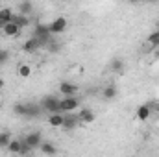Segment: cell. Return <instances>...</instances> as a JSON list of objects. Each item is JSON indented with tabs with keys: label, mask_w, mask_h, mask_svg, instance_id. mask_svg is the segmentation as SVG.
Returning a JSON list of instances; mask_svg holds the SVG:
<instances>
[{
	"label": "cell",
	"mask_w": 159,
	"mask_h": 157,
	"mask_svg": "<svg viewBox=\"0 0 159 157\" xmlns=\"http://www.w3.org/2000/svg\"><path fill=\"white\" fill-rule=\"evenodd\" d=\"M59 102H61V100H57L56 96H44V98L41 100V107L46 109L50 115H56V113H61V109H59Z\"/></svg>",
	"instance_id": "6da1fadb"
},
{
	"label": "cell",
	"mask_w": 159,
	"mask_h": 157,
	"mask_svg": "<svg viewBox=\"0 0 159 157\" xmlns=\"http://www.w3.org/2000/svg\"><path fill=\"white\" fill-rule=\"evenodd\" d=\"M50 35H52V34H50L48 26H44V24H37V26H35V32H34V39L39 41L41 46L50 43Z\"/></svg>",
	"instance_id": "7a4b0ae2"
},
{
	"label": "cell",
	"mask_w": 159,
	"mask_h": 157,
	"mask_svg": "<svg viewBox=\"0 0 159 157\" xmlns=\"http://www.w3.org/2000/svg\"><path fill=\"white\" fill-rule=\"evenodd\" d=\"M78 105H80V102H78L76 96H65V98L59 102V109H61V113H70V111H74Z\"/></svg>",
	"instance_id": "3957f363"
},
{
	"label": "cell",
	"mask_w": 159,
	"mask_h": 157,
	"mask_svg": "<svg viewBox=\"0 0 159 157\" xmlns=\"http://www.w3.org/2000/svg\"><path fill=\"white\" fill-rule=\"evenodd\" d=\"M48 30H50V34H63L65 30H67V19L65 17H57V19H54L50 24H48Z\"/></svg>",
	"instance_id": "277c9868"
},
{
	"label": "cell",
	"mask_w": 159,
	"mask_h": 157,
	"mask_svg": "<svg viewBox=\"0 0 159 157\" xmlns=\"http://www.w3.org/2000/svg\"><path fill=\"white\" fill-rule=\"evenodd\" d=\"M24 142H26L32 150H34V148H39L41 142H43V141H41V133L39 131H32V133H28L26 139H24Z\"/></svg>",
	"instance_id": "5b68a950"
},
{
	"label": "cell",
	"mask_w": 159,
	"mask_h": 157,
	"mask_svg": "<svg viewBox=\"0 0 159 157\" xmlns=\"http://www.w3.org/2000/svg\"><path fill=\"white\" fill-rule=\"evenodd\" d=\"M59 91L65 94V96H74L78 92V85L76 83H70V81H61L59 83Z\"/></svg>",
	"instance_id": "8992f818"
},
{
	"label": "cell",
	"mask_w": 159,
	"mask_h": 157,
	"mask_svg": "<svg viewBox=\"0 0 159 157\" xmlns=\"http://www.w3.org/2000/svg\"><path fill=\"white\" fill-rule=\"evenodd\" d=\"M78 124H81L80 122L78 115H65V118H63V129H67V131H70V129H74Z\"/></svg>",
	"instance_id": "52a82bcc"
},
{
	"label": "cell",
	"mask_w": 159,
	"mask_h": 157,
	"mask_svg": "<svg viewBox=\"0 0 159 157\" xmlns=\"http://www.w3.org/2000/svg\"><path fill=\"white\" fill-rule=\"evenodd\" d=\"M39 48H41V43L37 39H34V37H30V39L24 43V52L26 54H35Z\"/></svg>",
	"instance_id": "ba28073f"
},
{
	"label": "cell",
	"mask_w": 159,
	"mask_h": 157,
	"mask_svg": "<svg viewBox=\"0 0 159 157\" xmlns=\"http://www.w3.org/2000/svg\"><path fill=\"white\" fill-rule=\"evenodd\" d=\"M78 118L80 122H83V124H91V122H94V111H91V109H81L78 113Z\"/></svg>",
	"instance_id": "9c48e42d"
},
{
	"label": "cell",
	"mask_w": 159,
	"mask_h": 157,
	"mask_svg": "<svg viewBox=\"0 0 159 157\" xmlns=\"http://www.w3.org/2000/svg\"><path fill=\"white\" fill-rule=\"evenodd\" d=\"M2 32H4L7 37H15V35H19V32H20V30H19V26H17L15 22H7V24L4 26V30H2Z\"/></svg>",
	"instance_id": "30bf717a"
},
{
	"label": "cell",
	"mask_w": 159,
	"mask_h": 157,
	"mask_svg": "<svg viewBox=\"0 0 159 157\" xmlns=\"http://www.w3.org/2000/svg\"><path fill=\"white\" fill-rule=\"evenodd\" d=\"M13 11L9 9V7H2L0 9V20L4 22V24H7V22H13Z\"/></svg>",
	"instance_id": "8fae6325"
},
{
	"label": "cell",
	"mask_w": 159,
	"mask_h": 157,
	"mask_svg": "<svg viewBox=\"0 0 159 157\" xmlns=\"http://www.w3.org/2000/svg\"><path fill=\"white\" fill-rule=\"evenodd\" d=\"M63 118H65V115H61V113L50 115V118H48V124H50L52 128H61V126H63Z\"/></svg>",
	"instance_id": "7c38bea8"
},
{
	"label": "cell",
	"mask_w": 159,
	"mask_h": 157,
	"mask_svg": "<svg viewBox=\"0 0 159 157\" xmlns=\"http://www.w3.org/2000/svg\"><path fill=\"white\" fill-rule=\"evenodd\" d=\"M39 150L43 152V154H46V155H56V146L52 144V142H41V146H39Z\"/></svg>",
	"instance_id": "4fadbf2b"
},
{
	"label": "cell",
	"mask_w": 159,
	"mask_h": 157,
	"mask_svg": "<svg viewBox=\"0 0 159 157\" xmlns=\"http://www.w3.org/2000/svg\"><path fill=\"white\" fill-rule=\"evenodd\" d=\"M13 22L19 26V30H22V28L28 26L30 20H28V17H24V15H15V17H13Z\"/></svg>",
	"instance_id": "5bb4252c"
},
{
	"label": "cell",
	"mask_w": 159,
	"mask_h": 157,
	"mask_svg": "<svg viewBox=\"0 0 159 157\" xmlns=\"http://www.w3.org/2000/svg\"><path fill=\"white\" fill-rule=\"evenodd\" d=\"M148 117H150V107L148 105H141L139 109H137V118L139 120H148Z\"/></svg>",
	"instance_id": "9a60e30c"
},
{
	"label": "cell",
	"mask_w": 159,
	"mask_h": 157,
	"mask_svg": "<svg viewBox=\"0 0 159 157\" xmlns=\"http://www.w3.org/2000/svg\"><path fill=\"white\" fill-rule=\"evenodd\" d=\"M19 11H20V15L26 17V15H30V13L34 11V6H32L30 2H20V4H19Z\"/></svg>",
	"instance_id": "2e32d148"
},
{
	"label": "cell",
	"mask_w": 159,
	"mask_h": 157,
	"mask_svg": "<svg viewBox=\"0 0 159 157\" xmlns=\"http://www.w3.org/2000/svg\"><path fill=\"white\" fill-rule=\"evenodd\" d=\"M39 113H41V107H39V105H35V104H28L26 117H28V118H34V117H37Z\"/></svg>",
	"instance_id": "e0dca14e"
},
{
	"label": "cell",
	"mask_w": 159,
	"mask_h": 157,
	"mask_svg": "<svg viewBox=\"0 0 159 157\" xmlns=\"http://www.w3.org/2000/svg\"><path fill=\"white\" fill-rule=\"evenodd\" d=\"M115 96H117V87H115V85H107V87L104 89V98L111 100V98H115Z\"/></svg>",
	"instance_id": "ac0fdd59"
},
{
	"label": "cell",
	"mask_w": 159,
	"mask_h": 157,
	"mask_svg": "<svg viewBox=\"0 0 159 157\" xmlns=\"http://www.w3.org/2000/svg\"><path fill=\"white\" fill-rule=\"evenodd\" d=\"M13 111L20 117H26V111H28V104H15L13 105Z\"/></svg>",
	"instance_id": "d6986e66"
},
{
	"label": "cell",
	"mask_w": 159,
	"mask_h": 157,
	"mask_svg": "<svg viewBox=\"0 0 159 157\" xmlns=\"http://www.w3.org/2000/svg\"><path fill=\"white\" fill-rule=\"evenodd\" d=\"M9 142H11V135H9L7 131L0 133V148H7V146H9Z\"/></svg>",
	"instance_id": "ffe728a7"
},
{
	"label": "cell",
	"mask_w": 159,
	"mask_h": 157,
	"mask_svg": "<svg viewBox=\"0 0 159 157\" xmlns=\"http://www.w3.org/2000/svg\"><path fill=\"white\" fill-rule=\"evenodd\" d=\"M30 74H32V67H30V65H20V67H19V76L28 78Z\"/></svg>",
	"instance_id": "44dd1931"
},
{
	"label": "cell",
	"mask_w": 159,
	"mask_h": 157,
	"mask_svg": "<svg viewBox=\"0 0 159 157\" xmlns=\"http://www.w3.org/2000/svg\"><path fill=\"white\" fill-rule=\"evenodd\" d=\"M7 150L11 154H20V141H11L9 146H7Z\"/></svg>",
	"instance_id": "7402d4cb"
},
{
	"label": "cell",
	"mask_w": 159,
	"mask_h": 157,
	"mask_svg": "<svg viewBox=\"0 0 159 157\" xmlns=\"http://www.w3.org/2000/svg\"><path fill=\"white\" fill-rule=\"evenodd\" d=\"M111 70H115V72H122V70H124V63H122L120 59H113V61H111Z\"/></svg>",
	"instance_id": "603a6c76"
},
{
	"label": "cell",
	"mask_w": 159,
	"mask_h": 157,
	"mask_svg": "<svg viewBox=\"0 0 159 157\" xmlns=\"http://www.w3.org/2000/svg\"><path fill=\"white\" fill-rule=\"evenodd\" d=\"M148 43H150V44H154V46H159V32L150 34V35H148Z\"/></svg>",
	"instance_id": "cb8c5ba5"
},
{
	"label": "cell",
	"mask_w": 159,
	"mask_h": 157,
	"mask_svg": "<svg viewBox=\"0 0 159 157\" xmlns=\"http://www.w3.org/2000/svg\"><path fill=\"white\" fill-rule=\"evenodd\" d=\"M32 152V148L24 142V141H20V155H26V154H30Z\"/></svg>",
	"instance_id": "d4e9b609"
},
{
	"label": "cell",
	"mask_w": 159,
	"mask_h": 157,
	"mask_svg": "<svg viewBox=\"0 0 159 157\" xmlns=\"http://www.w3.org/2000/svg\"><path fill=\"white\" fill-rule=\"evenodd\" d=\"M7 59H9V52H7V50H2V48H0V65H4V63H6Z\"/></svg>",
	"instance_id": "484cf974"
},
{
	"label": "cell",
	"mask_w": 159,
	"mask_h": 157,
	"mask_svg": "<svg viewBox=\"0 0 159 157\" xmlns=\"http://www.w3.org/2000/svg\"><path fill=\"white\" fill-rule=\"evenodd\" d=\"M4 89V79H0V91Z\"/></svg>",
	"instance_id": "4316f807"
},
{
	"label": "cell",
	"mask_w": 159,
	"mask_h": 157,
	"mask_svg": "<svg viewBox=\"0 0 159 157\" xmlns=\"http://www.w3.org/2000/svg\"><path fill=\"white\" fill-rule=\"evenodd\" d=\"M4 26H6V24H4V22L0 20V30H4Z\"/></svg>",
	"instance_id": "83f0119b"
}]
</instances>
